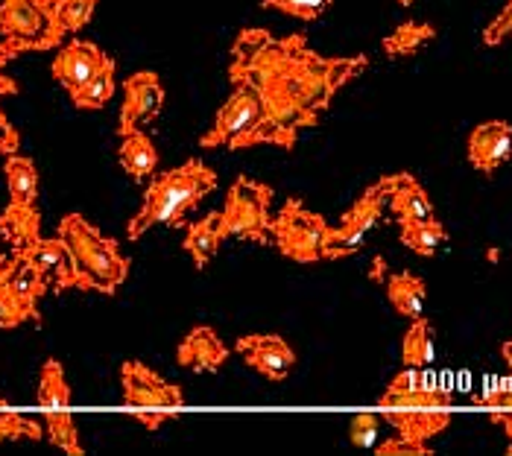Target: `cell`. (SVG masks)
Listing matches in <instances>:
<instances>
[{
	"label": "cell",
	"instance_id": "1",
	"mask_svg": "<svg viewBox=\"0 0 512 456\" xmlns=\"http://www.w3.org/2000/svg\"><path fill=\"white\" fill-rule=\"evenodd\" d=\"M369 68L366 56H319L302 33L276 38L270 30H240L232 44L229 79L252 91L276 88L305 112H325L334 94Z\"/></svg>",
	"mask_w": 512,
	"mask_h": 456
},
{
	"label": "cell",
	"instance_id": "2",
	"mask_svg": "<svg viewBox=\"0 0 512 456\" xmlns=\"http://www.w3.org/2000/svg\"><path fill=\"white\" fill-rule=\"evenodd\" d=\"M217 190V173L199 158H188L182 167L158 173L144 193L141 211L129 220V240H141L153 226H185L191 208Z\"/></svg>",
	"mask_w": 512,
	"mask_h": 456
},
{
	"label": "cell",
	"instance_id": "3",
	"mask_svg": "<svg viewBox=\"0 0 512 456\" xmlns=\"http://www.w3.org/2000/svg\"><path fill=\"white\" fill-rule=\"evenodd\" d=\"M59 237L74 255L79 275L85 278L88 290L97 293H118V287L126 281L129 261L120 255L118 243L103 237L100 228H94L82 214H68L59 223Z\"/></svg>",
	"mask_w": 512,
	"mask_h": 456
},
{
	"label": "cell",
	"instance_id": "4",
	"mask_svg": "<svg viewBox=\"0 0 512 456\" xmlns=\"http://www.w3.org/2000/svg\"><path fill=\"white\" fill-rule=\"evenodd\" d=\"M273 188L264 182H255L249 176H237L235 185L226 196L223 214V237L249 240L258 246L273 243V217H270Z\"/></svg>",
	"mask_w": 512,
	"mask_h": 456
},
{
	"label": "cell",
	"instance_id": "5",
	"mask_svg": "<svg viewBox=\"0 0 512 456\" xmlns=\"http://www.w3.org/2000/svg\"><path fill=\"white\" fill-rule=\"evenodd\" d=\"M328 223L314 211L302 205V199H287L273 217V237L284 258L296 264H316L322 261V240Z\"/></svg>",
	"mask_w": 512,
	"mask_h": 456
},
{
	"label": "cell",
	"instance_id": "6",
	"mask_svg": "<svg viewBox=\"0 0 512 456\" xmlns=\"http://www.w3.org/2000/svg\"><path fill=\"white\" fill-rule=\"evenodd\" d=\"M261 100L249 85H235V91L229 94V100L223 103V109L217 112L211 129L199 138L202 150H246V141L252 135V129L261 120Z\"/></svg>",
	"mask_w": 512,
	"mask_h": 456
},
{
	"label": "cell",
	"instance_id": "7",
	"mask_svg": "<svg viewBox=\"0 0 512 456\" xmlns=\"http://www.w3.org/2000/svg\"><path fill=\"white\" fill-rule=\"evenodd\" d=\"M0 33L3 38L30 44V50H50L62 44L50 9H44L39 0H0Z\"/></svg>",
	"mask_w": 512,
	"mask_h": 456
},
{
	"label": "cell",
	"instance_id": "8",
	"mask_svg": "<svg viewBox=\"0 0 512 456\" xmlns=\"http://www.w3.org/2000/svg\"><path fill=\"white\" fill-rule=\"evenodd\" d=\"M120 383H123L126 407H135V410H182L185 407L182 389L176 383H167L141 360L123 363Z\"/></svg>",
	"mask_w": 512,
	"mask_h": 456
},
{
	"label": "cell",
	"instance_id": "9",
	"mask_svg": "<svg viewBox=\"0 0 512 456\" xmlns=\"http://www.w3.org/2000/svg\"><path fill=\"white\" fill-rule=\"evenodd\" d=\"M18 255L36 266L56 293H62V290H88L85 278L79 275L77 264H74V255H71V249L65 246L62 237H39L30 246H24Z\"/></svg>",
	"mask_w": 512,
	"mask_h": 456
},
{
	"label": "cell",
	"instance_id": "10",
	"mask_svg": "<svg viewBox=\"0 0 512 456\" xmlns=\"http://www.w3.org/2000/svg\"><path fill=\"white\" fill-rule=\"evenodd\" d=\"M164 103L161 79L153 71H138L123 82V109H120V135L138 132L144 123L156 120Z\"/></svg>",
	"mask_w": 512,
	"mask_h": 456
},
{
	"label": "cell",
	"instance_id": "11",
	"mask_svg": "<svg viewBox=\"0 0 512 456\" xmlns=\"http://www.w3.org/2000/svg\"><path fill=\"white\" fill-rule=\"evenodd\" d=\"M237 351L258 375L267 380H287L296 366V351L278 334H246L237 340Z\"/></svg>",
	"mask_w": 512,
	"mask_h": 456
},
{
	"label": "cell",
	"instance_id": "12",
	"mask_svg": "<svg viewBox=\"0 0 512 456\" xmlns=\"http://www.w3.org/2000/svg\"><path fill=\"white\" fill-rule=\"evenodd\" d=\"M512 158V126L507 120H486L469 135V161L474 170L492 176Z\"/></svg>",
	"mask_w": 512,
	"mask_h": 456
},
{
	"label": "cell",
	"instance_id": "13",
	"mask_svg": "<svg viewBox=\"0 0 512 456\" xmlns=\"http://www.w3.org/2000/svg\"><path fill=\"white\" fill-rule=\"evenodd\" d=\"M106 59H109V56H106L97 44L74 38V41H68V44L59 50V56L53 59V76L62 82V88H65L68 94H74L77 88H82L91 76L103 68Z\"/></svg>",
	"mask_w": 512,
	"mask_h": 456
},
{
	"label": "cell",
	"instance_id": "14",
	"mask_svg": "<svg viewBox=\"0 0 512 456\" xmlns=\"http://www.w3.org/2000/svg\"><path fill=\"white\" fill-rule=\"evenodd\" d=\"M0 281L12 290V296L18 302L30 310L33 322H41L39 299L50 290V284L39 269L27 258H21L18 252H12V258H3V264H0Z\"/></svg>",
	"mask_w": 512,
	"mask_h": 456
},
{
	"label": "cell",
	"instance_id": "15",
	"mask_svg": "<svg viewBox=\"0 0 512 456\" xmlns=\"http://www.w3.org/2000/svg\"><path fill=\"white\" fill-rule=\"evenodd\" d=\"M176 360H179V366H185L191 372H217L229 360V348L223 345L214 328L197 325L194 331H188L185 340L179 342Z\"/></svg>",
	"mask_w": 512,
	"mask_h": 456
},
{
	"label": "cell",
	"instance_id": "16",
	"mask_svg": "<svg viewBox=\"0 0 512 456\" xmlns=\"http://www.w3.org/2000/svg\"><path fill=\"white\" fill-rule=\"evenodd\" d=\"M384 421H390L398 436L410 442L428 445L439 433L448 430L451 424V410L448 407H425V410H384Z\"/></svg>",
	"mask_w": 512,
	"mask_h": 456
},
{
	"label": "cell",
	"instance_id": "17",
	"mask_svg": "<svg viewBox=\"0 0 512 456\" xmlns=\"http://www.w3.org/2000/svg\"><path fill=\"white\" fill-rule=\"evenodd\" d=\"M390 208L398 217V223H425L434 220V202L425 193V188L410 176V173H395L393 188H390Z\"/></svg>",
	"mask_w": 512,
	"mask_h": 456
},
{
	"label": "cell",
	"instance_id": "18",
	"mask_svg": "<svg viewBox=\"0 0 512 456\" xmlns=\"http://www.w3.org/2000/svg\"><path fill=\"white\" fill-rule=\"evenodd\" d=\"M390 188H393V176H387V179L375 182L372 188H366V193L343 214L340 226L369 234L372 228L378 226V220L384 217V208L390 205Z\"/></svg>",
	"mask_w": 512,
	"mask_h": 456
},
{
	"label": "cell",
	"instance_id": "19",
	"mask_svg": "<svg viewBox=\"0 0 512 456\" xmlns=\"http://www.w3.org/2000/svg\"><path fill=\"white\" fill-rule=\"evenodd\" d=\"M223 214L214 211L208 217H202L197 223L188 226V234H185V252L194 258L197 269H205L217 258L220 252V243H223Z\"/></svg>",
	"mask_w": 512,
	"mask_h": 456
},
{
	"label": "cell",
	"instance_id": "20",
	"mask_svg": "<svg viewBox=\"0 0 512 456\" xmlns=\"http://www.w3.org/2000/svg\"><path fill=\"white\" fill-rule=\"evenodd\" d=\"M0 234L12 246V252H21L33 240L41 237V214L36 205H15L9 202L0 214Z\"/></svg>",
	"mask_w": 512,
	"mask_h": 456
},
{
	"label": "cell",
	"instance_id": "21",
	"mask_svg": "<svg viewBox=\"0 0 512 456\" xmlns=\"http://www.w3.org/2000/svg\"><path fill=\"white\" fill-rule=\"evenodd\" d=\"M27 50H30V44L15 41V38H3V41H0V97L18 94V82H15L12 76L3 74V65L12 62V59H18V56L27 53ZM18 147H21V135H18V129L9 123V117L3 114V109H0V152H3V155H12V152H18Z\"/></svg>",
	"mask_w": 512,
	"mask_h": 456
},
{
	"label": "cell",
	"instance_id": "22",
	"mask_svg": "<svg viewBox=\"0 0 512 456\" xmlns=\"http://www.w3.org/2000/svg\"><path fill=\"white\" fill-rule=\"evenodd\" d=\"M425 281L413 272H395L387 278V299L395 307V313L407 319H419L425 313Z\"/></svg>",
	"mask_w": 512,
	"mask_h": 456
},
{
	"label": "cell",
	"instance_id": "23",
	"mask_svg": "<svg viewBox=\"0 0 512 456\" xmlns=\"http://www.w3.org/2000/svg\"><path fill=\"white\" fill-rule=\"evenodd\" d=\"M6 185H9V202L15 205H36L39 199V170L30 158L12 152L6 155Z\"/></svg>",
	"mask_w": 512,
	"mask_h": 456
},
{
	"label": "cell",
	"instance_id": "24",
	"mask_svg": "<svg viewBox=\"0 0 512 456\" xmlns=\"http://www.w3.org/2000/svg\"><path fill=\"white\" fill-rule=\"evenodd\" d=\"M120 167L135 179H147L153 176L158 167V152L156 144L150 141V135H144L141 129L132 132V135H123V144H120Z\"/></svg>",
	"mask_w": 512,
	"mask_h": 456
},
{
	"label": "cell",
	"instance_id": "25",
	"mask_svg": "<svg viewBox=\"0 0 512 456\" xmlns=\"http://www.w3.org/2000/svg\"><path fill=\"white\" fill-rule=\"evenodd\" d=\"M115 71H118V65H115V59L109 56V59L103 62V68L91 76L82 88H77V91L71 94L74 106H77V109H88V112L103 109V106L115 97V88H118V85H115Z\"/></svg>",
	"mask_w": 512,
	"mask_h": 456
},
{
	"label": "cell",
	"instance_id": "26",
	"mask_svg": "<svg viewBox=\"0 0 512 456\" xmlns=\"http://www.w3.org/2000/svg\"><path fill=\"white\" fill-rule=\"evenodd\" d=\"M401 360H404V366H413V369H428V366H434V331H431V322H428L425 316L413 319L410 331L404 334Z\"/></svg>",
	"mask_w": 512,
	"mask_h": 456
},
{
	"label": "cell",
	"instance_id": "27",
	"mask_svg": "<svg viewBox=\"0 0 512 456\" xmlns=\"http://www.w3.org/2000/svg\"><path fill=\"white\" fill-rule=\"evenodd\" d=\"M436 30L431 24H422V21H404L398 24L390 36L384 38V53L393 56V59H404V56H413L419 53L428 41H434Z\"/></svg>",
	"mask_w": 512,
	"mask_h": 456
},
{
	"label": "cell",
	"instance_id": "28",
	"mask_svg": "<svg viewBox=\"0 0 512 456\" xmlns=\"http://www.w3.org/2000/svg\"><path fill=\"white\" fill-rule=\"evenodd\" d=\"M71 404V386L65 380V369L59 360H47L41 366L39 407L44 410H65Z\"/></svg>",
	"mask_w": 512,
	"mask_h": 456
},
{
	"label": "cell",
	"instance_id": "29",
	"mask_svg": "<svg viewBox=\"0 0 512 456\" xmlns=\"http://www.w3.org/2000/svg\"><path fill=\"white\" fill-rule=\"evenodd\" d=\"M448 240V231L439 220H425V223H401V243L413 249L422 258H434L436 249Z\"/></svg>",
	"mask_w": 512,
	"mask_h": 456
},
{
	"label": "cell",
	"instance_id": "30",
	"mask_svg": "<svg viewBox=\"0 0 512 456\" xmlns=\"http://www.w3.org/2000/svg\"><path fill=\"white\" fill-rule=\"evenodd\" d=\"M381 407L384 410H425V407H451V395L425 386V389H413V392H384L381 395Z\"/></svg>",
	"mask_w": 512,
	"mask_h": 456
},
{
	"label": "cell",
	"instance_id": "31",
	"mask_svg": "<svg viewBox=\"0 0 512 456\" xmlns=\"http://www.w3.org/2000/svg\"><path fill=\"white\" fill-rule=\"evenodd\" d=\"M44 430H47V439L56 448H62L65 454L71 456H82L77 421L68 410H44Z\"/></svg>",
	"mask_w": 512,
	"mask_h": 456
},
{
	"label": "cell",
	"instance_id": "32",
	"mask_svg": "<svg viewBox=\"0 0 512 456\" xmlns=\"http://www.w3.org/2000/svg\"><path fill=\"white\" fill-rule=\"evenodd\" d=\"M94 9H97V0H59V3L50 9L53 27H56L62 36L79 33V30L91 21Z\"/></svg>",
	"mask_w": 512,
	"mask_h": 456
},
{
	"label": "cell",
	"instance_id": "33",
	"mask_svg": "<svg viewBox=\"0 0 512 456\" xmlns=\"http://www.w3.org/2000/svg\"><path fill=\"white\" fill-rule=\"evenodd\" d=\"M366 243V234L363 231H355V228H331L325 231V240H322V258L328 261H340V258H349L363 249Z\"/></svg>",
	"mask_w": 512,
	"mask_h": 456
},
{
	"label": "cell",
	"instance_id": "34",
	"mask_svg": "<svg viewBox=\"0 0 512 456\" xmlns=\"http://www.w3.org/2000/svg\"><path fill=\"white\" fill-rule=\"evenodd\" d=\"M41 436H44V430L39 427V421L0 407V442H9V439H41Z\"/></svg>",
	"mask_w": 512,
	"mask_h": 456
},
{
	"label": "cell",
	"instance_id": "35",
	"mask_svg": "<svg viewBox=\"0 0 512 456\" xmlns=\"http://www.w3.org/2000/svg\"><path fill=\"white\" fill-rule=\"evenodd\" d=\"M267 9H278L284 15H293L299 21H316L328 12L331 0H264Z\"/></svg>",
	"mask_w": 512,
	"mask_h": 456
},
{
	"label": "cell",
	"instance_id": "36",
	"mask_svg": "<svg viewBox=\"0 0 512 456\" xmlns=\"http://www.w3.org/2000/svg\"><path fill=\"white\" fill-rule=\"evenodd\" d=\"M33 319L30 310L12 296V290L0 281V328H18L21 322Z\"/></svg>",
	"mask_w": 512,
	"mask_h": 456
},
{
	"label": "cell",
	"instance_id": "37",
	"mask_svg": "<svg viewBox=\"0 0 512 456\" xmlns=\"http://www.w3.org/2000/svg\"><path fill=\"white\" fill-rule=\"evenodd\" d=\"M378 424H381V418L375 416V413H357L352 418V424H349L352 445H357V448H372L375 439H378Z\"/></svg>",
	"mask_w": 512,
	"mask_h": 456
},
{
	"label": "cell",
	"instance_id": "38",
	"mask_svg": "<svg viewBox=\"0 0 512 456\" xmlns=\"http://www.w3.org/2000/svg\"><path fill=\"white\" fill-rule=\"evenodd\" d=\"M510 27H512V0H507V6L498 12V18L483 30V44L486 47H498L510 38Z\"/></svg>",
	"mask_w": 512,
	"mask_h": 456
},
{
	"label": "cell",
	"instance_id": "39",
	"mask_svg": "<svg viewBox=\"0 0 512 456\" xmlns=\"http://www.w3.org/2000/svg\"><path fill=\"white\" fill-rule=\"evenodd\" d=\"M378 456H431V448L422 445V442H410L404 436H395V439H387L384 445H378Z\"/></svg>",
	"mask_w": 512,
	"mask_h": 456
},
{
	"label": "cell",
	"instance_id": "40",
	"mask_svg": "<svg viewBox=\"0 0 512 456\" xmlns=\"http://www.w3.org/2000/svg\"><path fill=\"white\" fill-rule=\"evenodd\" d=\"M425 386H431L425 375H422V369H413V366H407L404 372H398L393 378V383L387 386V392H413V389H425Z\"/></svg>",
	"mask_w": 512,
	"mask_h": 456
},
{
	"label": "cell",
	"instance_id": "41",
	"mask_svg": "<svg viewBox=\"0 0 512 456\" xmlns=\"http://www.w3.org/2000/svg\"><path fill=\"white\" fill-rule=\"evenodd\" d=\"M132 416H135V421H141L147 430H158L164 421L179 416V410H132Z\"/></svg>",
	"mask_w": 512,
	"mask_h": 456
},
{
	"label": "cell",
	"instance_id": "42",
	"mask_svg": "<svg viewBox=\"0 0 512 456\" xmlns=\"http://www.w3.org/2000/svg\"><path fill=\"white\" fill-rule=\"evenodd\" d=\"M489 418H492V424H498L507 433V439L512 442V410H489Z\"/></svg>",
	"mask_w": 512,
	"mask_h": 456
},
{
	"label": "cell",
	"instance_id": "43",
	"mask_svg": "<svg viewBox=\"0 0 512 456\" xmlns=\"http://www.w3.org/2000/svg\"><path fill=\"white\" fill-rule=\"evenodd\" d=\"M501 351H504V360H507V366L512 369V340L504 342V345H501Z\"/></svg>",
	"mask_w": 512,
	"mask_h": 456
},
{
	"label": "cell",
	"instance_id": "44",
	"mask_svg": "<svg viewBox=\"0 0 512 456\" xmlns=\"http://www.w3.org/2000/svg\"><path fill=\"white\" fill-rule=\"evenodd\" d=\"M41 6H44V9H53V6H56V3H59V0H39Z\"/></svg>",
	"mask_w": 512,
	"mask_h": 456
},
{
	"label": "cell",
	"instance_id": "45",
	"mask_svg": "<svg viewBox=\"0 0 512 456\" xmlns=\"http://www.w3.org/2000/svg\"><path fill=\"white\" fill-rule=\"evenodd\" d=\"M398 3H401V6H410V3H413V0H398Z\"/></svg>",
	"mask_w": 512,
	"mask_h": 456
},
{
	"label": "cell",
	"instance_id": "46",
	"mask_svg": "<svg viewBox=\"0 0 512 456\" xmlns=\"http://www.w3.org/2000/svg\"><path fill=\"white\" fill-rule=\"evenodd\" d=\"M0 407H6V401H3V398H0Z\"/></svg>",
	"mask_w": 512,
	"mask_h": 456
},
{
	"label": "cell",
	"instance_id": "47",
	"mask_svg": "<svg viewBox=\"0 0 512 456\" xmlns=\"http://www.w3.org/2000/svg\"><path fill=\"white\" fill-rule=\"evenodd\" d=\"M0 264H3V255H0Z\"/></svg>",
	"mask_w": 512,
	"mask_h": 456
}]
</instances>
